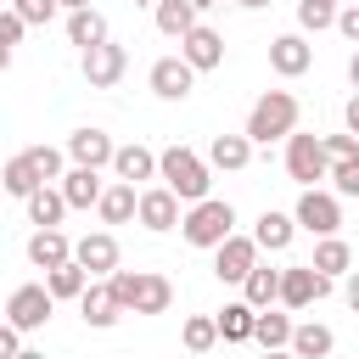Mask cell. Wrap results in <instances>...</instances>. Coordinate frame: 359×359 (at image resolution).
<instances>
[{
	"instance_id": "6da1fadb",
	"label": "cell",
	"mask_w": 359,
	"mask_h": 359,
	"mask_svg": "<svg viewBox=\"0 0 359 359\" xmlns=\"http://www.w3.org/2000/svg\"><path fill=\"white\" fill-rule=\"evenodd\" d=\"M107 286L123 314H168V303H174V280L157 269H112Z\"/></svg>"
},
{
	"instance_id": "7a4b0ae2",
	"label": "cell",
	"mask_w": 359,
	"mask_h": 359,
	"mask_svg": "<svg viewBox=\"0 0 359 359\" xmlns=\"http://www.w3.org/2000/svg\"><path fill=\"white\" fill-rule=\"evenodd\" d=\"M157 180L191 208V202H202L208 196V185H213V174H208V157H196L191 146H163L157 151Z\"/></svg>"
},
{
	"instance_id": "3957f363",
	"label": "cell",
	"mask_w": 359,
	"mask_h": 359,
	"mask_svg": "<svg viewBox=\"0 0 359 359\" xmlns=\"http://www.w3.org/2000/svg\"><path fill=\"white\" fill-rule=\"evenodd\" d=\"M297 112H303V107H297V95H292V90H264V95L252 101V112H247V129H241V135H247L252 146L286 140V135L297 129Z\"/></svg>"
},
{
	"instance_id": "277c9868",
	"label": "cell",
	"mask_w": 359,
	"mask_h": 359,
	"mask_svg": "<svg viewBox=\"0 0 359 359\" xmlns=\"http://www.w3.org/2000/svg\"><path fill=\"white\" fill-rule=\"evenodd\" d=\"M230 230H236V208H230L224 196H202V202H191V208L180 213V236H185L191 247H202V252H213Z\"/></svg>"
},
{
	"instance_id": "5b68a950",
	"label": "cell",
	"mask_w": 359,
	"mask_h": 359,
	"mask_svg": "<svg viewBox=\"0 0 359 359\" xmlns=\"http://www.w3.org/2000/svg\"><path fill=\"white\" fill-rule=\"evenodd\" d=\"M292 219H297V230H309V236H337V230H342V196L325 191V185H303Z\"/></svg>"
},
{
	"instance_id": "8992f818",
	"label": "cell",
	"mask_w": 359,
	"mask_h": 359,
	"mask_svg": "<svg viewBox=\"0 0 359 359\" xmlns=\"http://www.w3.org/2000/svg\"><path fill=\"white\" fill-rule=\"evenodd\" d=\"M50 314H56V297L45 292V280H28V286H17V292L6 297V320H11L22 337H28V331H39Z\"/></svg>"
},
{
	"instance_id": "52a82bcc",
	"label": "cell",
	"mask_w": 359,
	"mask_h": 359,
	"mask_svg": "<svg viewBox=\"0 0 359 359\" xmlns=\"http://www.w3.org/2000/svg\"><path fill=\"white\" fill-rule=\"evenodd\" d=\"M325 168H331V157H325V146H320V135H286V174L297 180V185H320L325 180Z\"/></svg>"
},
{
	"instance_id": "ba28073f",
	"label": "cell",
	"mask_w": 359,
	"mask_h": 359,
	"mask_svg": "<svg viewBox=\"0 0 359 359\" xmlns=\"http://www.w3.org/2000/svg\"><path fill=\"white\" fill-rule=\"evenodd\" d=\"M320 297H331V275H320V269H309V264H292V269H280V309H309V303H320Z\"/></svg>"
},
{
	"instance_id": "9c48e42d",
	"label": "cell",
	"mask_w": 359,
	"mask_h": 359,
	"mask_svg": "<svg viewBox=\"0 0 359 359\" xmlns=\"http://www.w3.org/2000/svg\"><path fill=\"white\" fill-rule=\"evenodd\" d=\"M123 73H129V50H123V45L101 39V45L84 50V84H90V90H112Z\"/></svg>"
},
{
	"instance_id": "30bf717a",
	"label": "cell",
	"mask_w": 359,
	"mask_h": 359,
	"mask_svg": "<svg viewBox=\"0 0 359 359\" xmlns=\"http://www.w3.org/2000/svg\"><path fill=\"white\" fill-rule=\"evenodd\" d=\"M196 90V67L185 56H157L151 62V95L157 101H185Z\"/></svg>"
},
{
	"instance_id": "8fae6325",
	"label": "cell",
	"mask_w": 359,
	"mask_h": 359,
	"mask_svg": "<svg viewBox=\"0 0 359 359\" xmlns=\"http://www.w3.org/2000/svg\"><path fill=\"white\" fill-rule=\"evenodd\" d=\"M73 264H84L90 280H107V275L118 269V236H112V230H90V236H79V241H73Z\"/></svg>"
},
{
	"instance_id": "7c38bea8",
	"label": "cell",
	"mask_w": 359,
	"mask_h": 359,
	"mask_svg": "<svg viewBox=\"0 0 359 359\" xmlns=\"http://www.w3.org/2000/svg\"><path fill=\"white\" fill-rule=\"evenodd\" d=\"M252 264H258V241H252V236H236V230H230V236L213 247V275H219V280H236V286H241Z\"/></svg>"
},
{
	"instance_id": "4fadbf2b",
	"label": "cell",
	"mask_w": 359,
	"mask_h": 359,
	"mask_svg": "<svg viewBox=\"0 0 359 359\" xmlns=\"http://www.w3.org/2000/svg\"><path fill=\"white\" fill-rule=\"evenodd\" d=\"M180 56H185L196 73H213V67H224V34L208 28V22H196L191 34H180Z\"/></svg>"
},
{
	"instance_id": "5bb4252c",
	"label": "cell",
	"mask_w": 359,
	"mask_h": 359,
	"mask_svg": "<svg viewBox=\"0 0 359 359\" xmlns=\"http://www.w3.org/2000/svg\"><path fill=\"white\" fill-rule=\"evenodd\" d=\"M135 219L146 224V230H180V196L168 191V185H151V191H140L135 196Z\"/></svg>"
},
{
	"instance_id": "9a60e30c",
	"label": "cell",
	"mask_w": 359,
	"mask_h": 359,
	"mask_svg": "<svg viewBox=\"0 0 359 359\" xmlns=\"http://www.w3.org/2000/svg\"><path fill=\"white\" fill-rule=\"evenodd\" d=\"M269 67H275L280 79H303V73L314 67V45H309L303 34H275V39H269Z\"/></svg>"
},
{
	"instance_id": "2e32d148",
	"label": "cell",
	"mask_w": 359,
	"mask_h": 359,
	"mask_svg": "<svg viewBox=\"0 0 359 359\" xmlns=\"http://www.w3.org/2000/svg\"><path fill=\"white\" fill-rule=\"evenodd\" d=\"M112 135L107 129H95V123H84V129H73L67 135V157L79 163V168H112Z\"/></svg>"
},
{
	"instance_id": "e0dca14e",
	"label": "cell",
	"mask_w": 359,
	"mask_h": 359,
	"mask_svg": "<svg viewBox=\"0 0 359 359\" xmlns=\"http://www.w3.org/2000/svg\"><path fill=\"white\" fill-rule=\"evenodd\" d=\"M79 314H84L90 331H112V325L123 320V309H118V297H112L107 280H90V286L79 292Z\"/></svg>"
},
{
	"instance_id": "ac0fdd59",
	"label": "cell",
	"mask_w": 359,
	"mask_h": 359,
	"mask_svg": "<svg viewBox=\"0 0 359 359\" xmlns=\"http://www.w3.org/2000/svg\"><path fill=\"white\" fill-rule=\"evenodd\" d=\"M112 174L123 180V185H146V180H157V151L151 146H118L112 151Z\"/></svg>"
},
{
	"instance_id": "d6986e66",
	"label": "cell",
	"mask_w": 359,
	"mask_h": 359,
	"mask_svg": "<svg viewBox=\"0 0 359 359\" xmlns=\"http://www.w3.org/2000/svg\"><path fill=\"white\" fill-rule=\"evenodd\" d=\"M292 236H297V219H292V213H275V208H264V213H258V224H252L258 252H286V247H292Z\"/></svg>"
},
{
	"instance_id": "ffe728a7",
	"label": "cell",
	"mask_w": 359,
	"mask_h": 359,
	"mask_svg": "<svg viewBox=\"0 0 359 359\" xmlns=\"http://www.w3.org/2000/svg\"><path fill=\"white\" fill-rule=\"evenodd\" d=\"M247 163H252V140H247V135H213V140H208V168L241 174Z\"/></svg>"
},
{
	"instance_id": "44dd1931",
	"label": "cell",
	"mask_w": 359,
	"mask_h": 359,
	"mask_svg": "<svg viewBox=\"0 0 359 359\" xmlns=\"http://www.w3.org/2000/svg\"><path fill=\"white\" fill-rule=\"evenodd\" d=\"M56 191H62L67 213H73V208H95V196H101V168H79V163H73Z\"/></svg>"
},
{
	"instance_id": "7402d4cb",
	"label": "cell",
	"mask_w": 359,
	"mask_h": 359,
	"mask_svg": "<svg viewBox=\"0 0 359 359\" xmlns=\"http://www.w3.org/2000/svg\"><path fill=\"white\" fill-rule=\"evenodd\" d=\"M22 202H28V224H34V230H62V219H67V202H62V191H56V185H39V191H28Z\"/></svg>"
},
{
	"instance_id": "603a6c76",
	"label": "cell",
	"mask_w": 359,
	"mask_h": 359,
	"mask_svg": "<svg viewBox=\"0 0 359 359\" xmlns=\"http://www.w3.org/2000/svg\"><path fill=\"white\" fill-rule=\"evenodd\" d=\"M73 258V241L62 236V230H34L28 236V264L34 269H56V264H67Z\"/></svg>"
},
{
	"instance_id": "cb8c5ba5",
	"label": "cell",
	"mask_w": 359,
	"mask_h": 359,
	"mask_svg": "<svg viewBox=\"0 0 359 359\" xmlns=\"http://www.w3.org/2000/svg\"><path fill=\"white\" fill-rule=\"evenodd\" d=\"M135 196H140V191L123 185V180H118V185H101V196H95L101 224H129V219H135Z\"/></svg>"
},
{
	"instance_id": "d4e9b609",
	"label": "cell",
	"mask_w": 359,
	"mask_h": 359,
	"mask_svg": "<svg viewBox=\"0 0 359 359\" xmlns=\"http://www.w3.org/2000/svg\"><path fill=\"white\" fill-rule=\"evenodd\" d=\"M309 269H320V275H331V280H337V275H348V269H353V247H348L342 236H320V241H314Z\"/></svg>"
},
{
	"instance_id": "484cf974",
	"label": "cell",
	"mask_w": 359,
	"mask_h": 359,
	"mask_svg": "<svg viewBox=\"0 0 359 359\" xmlns=\"http://www.w3.org/2000/svg\"><path fill=\"white\" fill-rule=\"evenodd\" d=\"M84 286H90V269H84V264H73V258H67V264H56V269H45V292H50L56 303H79V292H84Z\"/></svg>"
},
{
	"instance_id": "4316f807",
	"label": "cell",
	"mask_w": 359,
	"mask_h": 359,
	"mask_svg": "<svg viewBox=\"0 0 359 359\" xmlns=\"http://www.w3.org/2000/svg\"><path fill=\"white\" fill-rule=\"evenodd\" d=\"M252 342H258L264 353H269V348H286V342H292V314H280L275 303L258 309V314H252Z\"/></svg>"
},
{
	"instance_id": "83f0119b",
	"label": "cell",
	"mask_w": 359,
	"mask_h": 359,
	"mask_svg": "<svg viewBox=\"0 0 359 359\" xmlns=\"http://www.w3.org/2000/svg\"><path fill=\"white\" fill-rule=\"evenodd\" d=\"M101 39H107V17H101L95 6H79V11H67V45L90 50V45H101Z\"/></svg>"
},
{
	"instance_id": "f1b7e54d",
	"label": "cell",
	"mask_w": 359,
	"mask_h": 359,
	"mask_svg": "<svg viewBox=\"0 0 359 359\" xmlns=\"http://www.w3.org/2000/svg\"><path fill=\"white\" fill-rule=\"evenodd\" d=\"M280 297V269H269V264H252L247 269V280H241V303H252V309H269Z\"/></svg>"
},
{
	"instance_id": "f546056e",
	"label": "cell",
	"mask_w": 359,
	"mask_h": 359,
	"mask_svg": "<svg viewBox=\"0 0 359 359\" xmlns=\"http://www.w3.org/2000/svg\"><path fill=\"white\" fill-rule=\"evenodd\" d=\"M252 314H258V309H252V303H241V297H236V303H224V309L213 314L219 342H252Z\"/></svg>"
},
{
	"instance_id": "4dcf8cb0",
	"label": "cell",
	"mask_w": 359,
	"mask_h": 359,
	"mask_svg": "<svg viewBox=\"0 0 359 359\" xmlns=\"http://www.w3.org/2000/svg\"><path fill=\"white\" fill-rule=\"evenodd\" d=\"M297 359H325L331 348H337V337H331V325H320V320H309V325H292V342H286Z\"/></svg>"
},
{
	"instance_id": "1f68e13d",
	"label": "cell",
	"mask_w": 359,
	"mask_h": 359,
	"mask_svg": "<svg viewBox=\"0 0 359 359\" xmlns=\"http://www.w3.org/2000/svg\"><path fill=\"white\" fill-rule=\"evenodd\" d=\"M45 180L34 174V163H28V151H17V157H6V168H0V191L6 196H28V191H39Z\"/></svg>"
},
{
	"instance_id": "d6a6232c",
	"label": "cell",
	"mask_w": 359,
	"mask_h": 359,
	"mask_svg": "<svg viewBox=\"0 0 359 359\" xmlns=\"http://www.w3.org/2000/svg\"><path fill=\"white\" fill-rule=\"evenodd\" d=\"M191 28H196V11H191V0H157V34L180 39V34H191Z\"/></svg>"
},
{
	"instance_id": "836d02e7",
	"label": "cell",
	"mask_w": 359,
	"mask_h": 359,
	"mask_svg": "<svg viewBox=\"0 0 359 359\" xmlns=\"http://www.w3.org/2000/svg\"><path fill=\"white\" fill-rule=\"evenodd\" d=\"M180 342H185V353H208V348L219 342V325H213V314H191V320L180 325Z\"/></svg>"
},
{
	"instance_id": "e575fe53",
	"label": "cell",
	"mask_w": 359,
	"mask_h": 359,
	"mask_svg": "<svg viewBox=\"0 0 359 359\" xmlns=\"http://www.w3.org/2000/svg\"><path fill=\"white\" fill-rule=\"evenodd\" d=\"M337 22V6L331 0H297V28L303 34H320V28H331Z\"/></svg>"
},
{
	"instance_id": "d590c367",
	"label": "cell",
	"mask_w": 359,
	"mask_h": 359,
	"mask_svg": "<svg viewBox=\"0 0 359 359\" xmlns=\"http://www.w3.org/2000/svg\"><path fill=\"white\" fill-rule=\"evenodd\" d=\"M325 180H331V191H337V196H359V157L331 163V168H325Z\"/></svg>"
},
{
	"instance_id": "8d00e7d4",
	"label": "cell",
	"mask_w": 359,
	"mask_h": 359,
	"mask_svg": "<svg viewBox=\"0 0 359 359\" xmlns=\"http://www.w3.org/2000/svg\"><path fill=\"white\" fill-rule=\"evenodd\" d=\"M28 163H34V174H39L45 185L67 174V168H62V151H56V146H28Z\"/></svg>"
},
{
	"instance_id": "74e56055",
	"label": "cell",
	"mask_w": 359,
	"mask_h": 359,
	"mask_svg": "<svg viewBox=\"0 0 359 359\" xmlns=\"http://www.w3.org/2000/svg\"><path fill=\"white\" fill-rule=\"evenodd\" d=\"M11 11H17V17L28 22V28H39V22H50V17L62 11V6H56V0H11Z\"/></svg>"
},
{
	"instance_id": "f35d334b",
	"label": "cell",
	"mask_w": 359,
	"mask_h": 359,
	"mask_svg": "<svg viewBox=\"0 0 359 359\" xmlns=\"http://www.w3.org/2000/svg\"><path fill=\"white\" fill-rule=\"evenodd\" d=\"M320 146H325V157H331V163L359 157V135H348V129H342V135H320Z\"/></svg>"
},
{
	"instance_id": "ab89813d",
	"label": "cell",
	"mask_w": 359,
	"mask_h": 359,
	"mask_svg": "<svg viewBox=\"0 0 359 359\" xmlns=\"http://www.w3.org/2000/svg\"><path fill=\"white\" fill-rule=\"evenodd\" d=\"M342 39H353L359 45V6H337V22H331Z\"/></svg>"
},
{
	"instance_id": "60d3db41",
	"label": "cell",
	"mask_w": 359,
	"mask_h": 359,
	"mask_svg": "<svg viewBox=\"0 0 359 359\" xmlns=\"http://www.w3.org/2000/svg\"><path fill=\"white\" fill-rule=\"evenodd\" d=\"M22 34H28V22H22V17H17V11L6 6V11H0V45H17Z\"/></svg>"
},
{
	"instance_id": "b9f144b4",
	"label": "cell",
	"mask_w": 359,
	"mask_h": 359,
	"mask_svg": "<svg viewBox=\"0 0 359 359\" xmlns=\"http://www.w3.org/2000/svg\"><path fill=\"white\" fill-rule=\"evenodd\" d=\"M17 348H22V331H17L11 320H0V359H11Z\"/></svg>"
},
{
	"instance_id": "7bdbcfd3",
	"label": "cell",
	"mask_w": 359,
	"mask_h": 359,
	"mask_svg": "<svg viewBox=\"0 0 359 359\" xmlns=\"http://www.w3.org/2000/svg\"><path fill=\"white\" fill-rule=\"evenodd\" d=\"M342 123H348V135H359V90L348 95V107H342Z\"/></svg>"
},
{
	"instance_id": "ee69618b",
	"label": "cell",
	"mask_w": 359,
	"mask_h": 359,
	"mask_svg": "<svg viewBox=\"0 0 359 359\" xmlns=\"http://www.w3.org/2000/svg\"><path fill=\"white\" fill-rule=\"evenodd\" d=\"M342 297H348V309L359 314V269H348V280H342Z\"/></svg>"
},
{
	"instance_id": "f6af8a7d",
	"label": "cell",
	"mask_w": 359,
	"mask_h": 359,
	"mask_svg": "<svg viewBox=\"0 0 359 359\" xmlns=\"http://www.w3.org/2000/svg\"><path fill=\"white\" fill-rule=\"evenodd\" d=\"M348 84H353V90H359V50H353V56H348Z\"/></svg>"
},
{
	"instance_id": "bcb514c9",
	"label": "cell",
	"mask_w": 359,
	"mask_h": 359,
	"mask_svg": "<svg viewBox=\"0 0 359 359\" xmlns=\"http://www.w3.org/2000/svg\"><path fill=\"white\" fill-rule=\"evenodd\" d=\"M213 6H224V0H191V11L202 17V11H213Z\"/></svg>"
},
{
	"instance_id": "7dc6e473",
	"label": "cell",
	"mask_w": 359,
	"mask_h": 359,
	"mask_svg": "<svg viewBox=\"0 0 359 359\" xmlns=\"http://www.w3.org/2000/svg\"><path fill=\"white\" fill-rule=\"evenodd\" d=\"M264 359H297V353H292V348H269Z\"/></svg>"
},
{
	"instance_id": "c3c4849f",
	"label": "cell",
	"mask_w": 359,
	"mask_h": 359,
	"mask_svg": "<svg viewBox=\"0 0 359 359\" xmlns=\"http://www.w3.org/2000/svg\"><path fill=\"white\" fill-rule=\"evenodd\" d=\"M11 359H45V353H39V348H17Z\"/></svg>"
},
{
	"instance_id": "681fc988",
	"label": "cell",
	"mask_w": 359,
	"mask_h": 359,
	"mask_svg": "<svg viewBox=\"0 0 359 359\" xmlns=\"http://www.w3.org/2000/svg\"><path fill=\"white\" fill-rule=\"evenodd\" d=\"M236 6H241V11H264L269 0H236Z\"/></svg>"
},
{
	"instance_id": "f907efd6",
	"label": "cell",
	"mask_w": 359,
	"mask_h": 359,
	"mask_svg": "<svg viewBox=\"0 0 359 359\" xmlns=\"http://www.w3.org/2000/svg\"><path fill=\"white\" fill-rule=\"evenodd\" d=\"M6 67H11V45H0V73H6Z\"/></svg>"
},
{
	"instance_id": "816d5d0a",
	"label": "cell",
	"mask_w": 359,
	"mask_h": 359,
	"mask_svg": "<svg viewBox=\"0 0 359 359\" xmlns=\"http://www.w3.org/2000/svg\"><path fill=\"white\" fill-rule=\"evenodd\" d=\"M56 6H62V11H79V6H90V0H56Z\"/></svg>"
},
{
	"instance_id": "f5cc1de1",
	"label": "cell",
	"mask_w": 359,
	"mask_h": 359,
	"mask_svg": "<svg viewBox=\"0 0 359 359\" xmlns=\"http://www.w3.org/2000/svg\"><path fill=\"white\" fill-rule=\"evenodd\" d=\"M353 6H359V0H353Z\"/></svg>"
},
{
	"instance_id": "db71d44e",
	"label": "cell",
	"mask_w": 359,
	"mask_h": 359,
	"mask_svg": "<svg viewBox=\"0 0 359 359\" xmlns=\"http://www.w3.org/2000/svg\"><path fill=\"white\" fill-rule=\"evenodd\" d=\"M0 196H6V191H0Z\"/></svg>"
},
{
	"instance_id": "11a10c76",
	"label": "cell",
	"mask_w": 359,
	"mask_h": 359,
	"mask_svg": "<svg viewBox=\"0 0 359 359\" xmlns=\"http://www.w3.org/2000/svg\"><path fill=\"white\" fill-rule=\"evenodd\" d=\"M331 6H337V0H331Z\"/></svg>"
}]
</instances>
